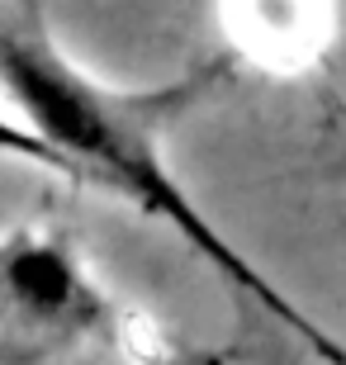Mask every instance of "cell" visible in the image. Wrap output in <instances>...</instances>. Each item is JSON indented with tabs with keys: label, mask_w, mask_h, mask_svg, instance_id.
<instances>
[{
	"label": "cell",
	"mask_w": 346,
	"mask_h": 365,
	"mask_svg": "<svg viewBox=\"0 0 346 365\" xmlns=\"http://www.w3.org/2000/svg\"><path fill=\"white\" fill-rule=\"evenodd\" d=\"M218 29L233 57L266 76H304L332 53L337 0H218Z\"/></svg>",
	"instance_id": "obj_3"
},
{
	"label": "cell",
	"mask_w": 346,
	"mask_h": 365,
	"mask_svg": "<svg viewBox=\"0 0 346 365\" xmlns=\"http://www.w3.org/2000/svg\"><path fill=\"white\" fill-rule=\"evenodd\" d=\"M0 309L53 332H109L114 304L57 232H14L0 242Z\"/></svg>",
	"instance_id": "obj_2"
},
{
	"label": "cell",
	"mask_w": 346,
	"mask_h": 365,
	"mask_svg": "<svg viewBox=\"0 0 346 365\" xmlns=\"http://www.w3.org/2000/svg\"><path fill=\"white\" fill-rule=\"evenodd\" d=\"M0 157H10V162H29V166H43V171H53V176H67V180H81V171L62 157V152L48 143V138L34 128V123L14 109L5 114L0 109Z\"/></svg>",
	"instance_id": "obj_4"
},
{
	"label": "cell",
	"mask_w": 346,
	"mask_h": 365,
	"mask_svg": "<svg viewBox=\"0 0 346 365\" xmlns=\"http://www.w3.org/2000/svg\"><path fill=\"white\" fill-rule=\"evenodd\" d=\"M0 86L10 105L53 143L62 157L81 171V180L119 190L152 218L171 223L213 271H223L242 294H252L266 313L299 332L322 361L346 365L342 341H332L322 327H313L290 299L280 294L223 232L195 209L185 185L166 171L157 148V123L171 114L180 91L171 95H119L109 86H95L81 67H71L39 29H14L0 19Z\"/></svg>",
	"instance_id": "obj_1"
},
{
	"label": "cell",
	"mask_w": 346,
	"mask_h": 365,
	"mask_svg": "<svg viewBox=\"0 0 346 365\" xmlns=\"http://www.w3.org/2000/svg\"><path fill=\"white\" fill-rule=\"evenodd\" d=\"M266 365H299L294 356H285V351H275V356H266Z\"/></svg>",
	"instance_id": "obj_5"
}]
</instances>
